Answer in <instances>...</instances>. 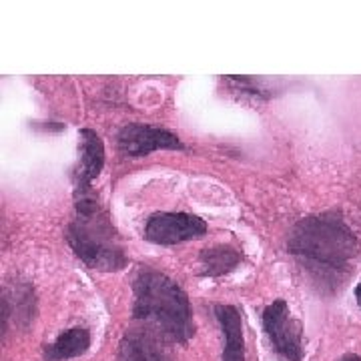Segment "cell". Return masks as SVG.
Here are the masks:
<instances>
[{
    "mask_svg": "<svg viewBox=\"0 0 361 361\" xmlns=\"http://www.w3.org/2000/svg\"><path fill=\"white\" fill-rule=\"evenodd\" d=\"M201 275L219 277L233 271L241 263V253L231 245H215L201 251Z\"/></svg>",
    "mask_w": 361,
    "mask_h": 361,
    "instance_id": "7c38bea8",
    "label": "cell"
},
{
    "mask_svg": "<svg viewBox=\"0 0 361 361\" xmlns=\"http://www.w3.org/2000/svg\"><path fill=\"white\" fill-rule=\"evenodd\" d=\"M35 291L28 285L6 287L2 297V331H8V322L14 319L18 327H28L35 319Z\"/></svg>",
    "mask_w": 361,
    "mask_h": 361,
    "instance_id": "30bf717a",
    "label": "cell"
},
{
    "mask_svg": "<svg viewBox=\"0 0 361 361\" xmlns=\"http://www.w3.org/2000/svg\"><path fill=\"white\" fill-rule=\"evenodd\" d=\"M116 361H169L165 351L161 349V339L153 334L139 329L127 331L121 343Z\"/></svg>",
    "mask_w": 361,
    "mask_h": 361,
    "instance_id": "9c48e42d",
    "label": "cell"
},
{
    "mask_svg": "<svg viewBox=\"0 0 361 361\" xmlns=\"http://www.w3.org/2000/svg\"><path fill=\"white\" fill-rule=\"evenodd\" d=\"M205 233V221L189 213H155L145 225V239L155 245H175L199 239Z\"/></svg>",
    "mask_w": 361,
    "mask_h": 361,
    "instance_id": "8992f818",
    "label": "cell"
},
{
    "mask_svg": "<svg viewBox=\"0 0 361 361\" xmlns=\"http://www.w3.org/2000/svg\"><path fill=\"white\" fill-rule=\"evenodd\" d=\"M339 361H361L360 355H355V353H348V355H343Z\"/></svg>",
    "mask_w": 361,
    "mask_h": 361,
    "instance_id": "4fadbf2b",
    "label": "cell"
},
{
    "mask_svg": "<svg viewBox=\"0 0 361 361\" xmlns=\"http://www.w3.org/2000/svg\"><path fill=\"white\" fill-rule=\"evenodd\" d=\"M116 147L125 157L139 159L147 157L161 149L171 151H183L185 145L175 133L153 125H141V123H130L125 125L116 135Z\"/></svg>",
    "mask_w": 361,
    "mask_h": 361,
    "instance_id": "5b68a950",
    "label": "cell"
},
{
    "mask_svg": "<svg viewBox=\"0 0 361 361\" xmlns=\"http://www.w3.org/2000/svg\"><path fill=\"white\" fill-rule=\"evenodd\" d=\"M90 348V334L85 327H73L66 329L56 337L52 343L44 348V360L47 361H65L85 355Z\"/></svg>",
    "mask_w": 361,
    "mask_h": 361,
    "instance_id": "8fae6325",
    "label": "cell"
},
{
    "mask_svg": "<svg viewBox=\"0 0 361 361\" xmlns=\"http://www.w3.org/2000/svg\"><path fill=\"white\" fill-rule=\"evenodd\" d=\"M355 299H357V305L361 307V283L355 287Z\"/></svg>",
    "mask_w": 361,
    "mask_h": 361,
    "instance_id": "5bb4252c",
    "label": "cell"
},
{
    "mask_svg": "<svg viewBox=\"0 0 361 361\" xmlns=\"http://www.w3.org/2000/svg\"><path fill=\"white\" fill-rule=\"evenodd\" d=\"M287 251L323 293H336L345 283L361 255L357 235L337 211L297 221Z\"/></svg>",
    "mask_w": 361,
    "mask_h": 361,
    "instance_id": "6da1fadb",
    "label": "cell"
},
{
    "mask_svg": "<svg viewBox=\"0 0 361 361\" xmlns=\"http://www.w3.org/2000/svg\"><path fill=\"white\" fill-rule=\"evenodd\" d=\"M66 241L90 269L109 273L127 267L118 233L92 189L75 193V219L66 225Z\"/></svg>",
    "mask_w": 361,
    "mask_h": 361,
    "instance_id": "3957f363",
    "label": "cell"
},
{
    "mask_svg": "<svg viewBox=\"0 0 361 361\" xmlns=\"http://www.w3.org/2000/svg\"><path fill=\"white\" fill-rule=\"evenodd\" d=\"M261 319L275 353H279L285 361L303 360V327L293 317L285 299H275L271 305H267Z\"/></svg>",
    "mask_w": 361,
    "mask_h": 361,
    "instance_id": "277c9868",
    "label": "cell"
},
{
    "mask_svg": "<svg viewBox=\"0 0 361 361\" xmlns=\"http://www.w3.org/2000/svg\"><path fill=\"white\" fill-rule=\"evenodd\" d=\"M215 317L223 334V355L221 361H245V337L243 319L233 305H215Z\"/></svg>",
    "mask_w": 361,
    "mask_h": 361,
    "instance_id": "ba28073f",
    "label": "cell"
},
{
    "mask_svg": "<svg viewBox=\"0 0 361 361\" xmlns=\"http://www.w3.org/2000/svg\"><path fill=\"white\" fill-rule=\"evenodd\" d=\"M133 319L161 341L187 343L195 337L191 301L177 281L155 269H141L133 279Z\"/></svg>",
    "mask_w": 361,
    "mask_h": 361,
    "instance_id": "7a4b0ae2",
    "label": "cell"
},
{
    "mask_svg": "<svg viewBox=\"0 0 361 361\" xmlns=\"http://www.w3.org/2000/svg\"><path fill=\"white\" fill-rule=\"evenodd\" d=\"M78 165L73 171L75 193L90 191L92 180L101 175L104 167V145L101 137L92 129L78 133Z\"/></svg>",
    "mask_w": 361,
    "mask_h": 361,
    "instance_id": "52a82bcc",
    "label": "cell"
}]
</instances>
